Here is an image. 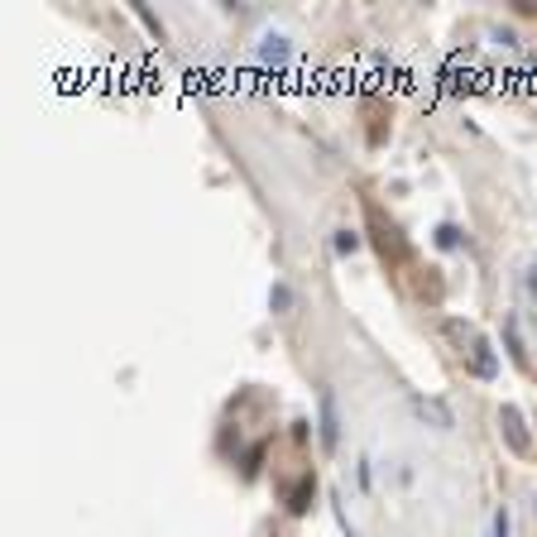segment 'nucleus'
<instances>
[{
    "label": "nucleus",
    "instance_id": "f8f14e48",
    "mask_svg": "<svg viewBox=\"0 0 537 537\" xmlns=\"http://www.w3.org/2000/svg\"><path fill=\"white\" fill-rule=\"evenodd\" d=\"M509 523H514V518H509V504H504V509L494 514V537H509Z\"/></svg>",
    "mask_w": 537,
    "mask_h": 537
},
{
    "label": "nucleus",
    "instance_id": "6e6552de",
    "mask_svg": "<svg viewBox=\"0 0 537 537\" xmlns=\"http://www.w3.org/2000/svg\"><path fill=\"white\" fill-rule=\"evenodd\" d=\"M269 307H274V312H288V307H293V288H288V283H274V288H269Z\"/></svg>",
    "mask_w": 537,
    "mask_h": 537
},
{
    "label": "nucleus",
    "instance_id": "9d476101",
    "mask_svg": "<svg viewBox=\"0 0 537 537\" xmlns=\"http://www.w3.org/2000/svg\"><path fill=\"white\" fill-rule=\"evenodd\" d=\"M418 413H423V418H436L441 427H451V413H446L441 403H427V398H418Z\"/></svg>",
    "mask_w": 537,
    "mask_h": 537
},
{
    "label": "nucleus",
    "instance_id": "1a4fd4ad",
    "mask_svg": "<svg viewBox=\"0 0 537 537\" xmlns=\"http://www.w3.org/2000/svg\"><path fill=\"white\" fill-rule=\"evenodd\" d=\"M509 355L518 360V365H528V350H523V336H518V322L509 317Z\"/></svg>",
    "mask_w": 537,
    "mask_h": 537
},
{
    "label": "nucleus",
    "instance_id": "0eeeda50",
    "mask_svg": "<svg viewBox=\"0 0 537 537\" xmlns=\"http://www.w3.org/2000/svg\"><path fill=\"white\" fill-rule=\"evenodd\" d=\"M331 250H336V254H355V250H360V230H336Z\"/></svg>",
    "mask_w": 537,
    "mask_h": 537
},
{
    "label": "nucleus",
    "instance_id": "423d86ee",
    "mask_svg": "<svg viewBox=\"0 0 537 537\" xmlns=\"http://www.w3.org/2000/svg\"><path fill=\"white\" fill-rule=\"evenodd\" d=\"M312 494H317V480H312V475H303V480H298V489L288 494V514H307Z\"/></svg>",
    "mask_w": 537,
    "mask_h": 537
},
{
    "label": "nucleus",
    "instance_id": "f257e3e1",
    "mask_svg": "<svg viewBox=\"0 0 537 537\" xmlns=\"http://www.w3.org/2000/svg\"><path fill=\"white\" fill-rule=\"evenodd\" d=\"M499 432H504L509 451H518V456H528V451H533V436H528V427H523V413H518L514 403H504V408H499Z\"/></svg>",
    "mask_w": 537,
    "mask_h": 537
},
{
    "label": "nucleus",
    "instance_id": "7ed1b4c3",
    "mask_svg": "<svg viewBox=\"0 0 537 537\" xmlns=\"http://www.w3.org/2000/svg\"><path fill=\"white\" fill-rule=\"evenodd\" d=\"M336 441H341V418H336V394L322 389V446L326 451H336Z\"/></svg>",
    "mask_w": 537,
    "mask_h": 537
},
{
    "label": "nucleus",
    "instance_id": "ddd939ff",
    "mask_svg": "<svg viewBox=\"0 0 537 537\" xmlns=\"http://www.w3.org/2000/svg\"><path fill=\"white\" fill-rule=\"evenodd\" d=\"M528 288H533V298H537V269H528Z\"/></svg>",
    "mask_w": 537,
    "mask_h": 537
},
{
    "label": "nucleus",
    "instance_id": "f03ea898",
    "mask_svg": "<svg viewBox=\"0 0 537 537\" xmlns=\"http://www.w3.org/2000/svg\"><path fill=\"white\" fill-rule=\"evenodd\" d=\"M470 369H475L480 379H494V374H499V360H494V350H489V341L475 336V331H470Z\"/></svg>",
    "mask_w": 537,
    "mask_h": 537
},
{
    "label": "nucleus",
    "instance_id": "39448f33",
    "mask_svg": "<svg viewBox=\"0 0 537 537\" xmlns=\"http://www.w3.org/2000/svg\"><path fill=\"white\" fill-rule=\"evenodd\" d=\"M259 58H264L269 68L288 63V39H278V34H264V39H259Z\"/></svg>",
    "mask_w": 537,
    "mask_h": 537
},
{
    "label": "nucleus",
    "instance_id": "20e7f679",
    "mask_svg": "<svg viewBox=\"0 0 537 537\" xmlns=\"http://www.w3.org/2000/svg\"><path fill=\"white\" fill-rule=\"evenodd\" d=\"M369 221H374V230H379V254H384V259H389V254H403V250H408V245H403V235H398L394 225H384V216L374 212V207H369Z\"/></svg>",
    "mask_w": 537,
    "mask_h": 537
},
{
    "label": "nucleus",
    "instance_id": "9b49d317",
    "mask_svg": "<svg viewBox=\"0 0 537 537\" xmlns=\"http://www.w3.org/2000/svg\"><path fill=\"white\" fill-rule=\"evenodd\" d=\"M456 240H460L456 225H436V245H441V250H456Z\"/></svg>",
    "mask_w": 537,
    "mask_h": 537
}]
</instances>
